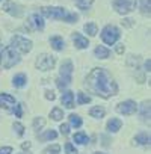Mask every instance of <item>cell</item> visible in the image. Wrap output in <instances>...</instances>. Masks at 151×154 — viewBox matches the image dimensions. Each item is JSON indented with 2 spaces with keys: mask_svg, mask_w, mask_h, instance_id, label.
<instances>
[{
  "mask_svg": "<svg viewBox=\"0 0 151 154\" xmlns=\"http://www.w3.org/2000/svg\"><path fill=\"white\" fill-rule=\"evenodd\" d=\"M21 148H23V149H29V148H30V142H24V143L21 145Z\"/></svg>",
  "mask_w": 151,
  "mask_h": 154,
  "instance_id": "obj_40",
  "label": "cell"
},
{
  "mask_svg": "<svg viewBox=\"0 0 151 154\" xmlns=\"http://www.w3.org/2000/svg\"><path fill=\"white\" fill-rule=\"evenodd\" d=\"M44 124H45V119L44 118H35L33 119V128L35 130H41L44 127Z\"/></svg>",
  "mask_w": 151,
  "mask_h": 154,
  "instance_id": "obj_30",
  "label": "cell"
},
{
  "mask_svg": "<svg viewBox=\"0 0 151 154\" xmlns=\"http://www.w3.org/2000/svg\"><path fill=\"white\" fill-rule=\"evenodd\" d=\"M112 3L116 12L121 15H127L136 8V0H112Z\"/></svg>",
  "mask_w": 151,
  "mask_h": 154,
  "instance_id": "obj_6",
  "label": "cell"
},
{
  "mask_svg": "<svg viewBox=\"0 0 151 154\" xmlns=\"http://www.w3.org/2000/svg\"><path fill=\"white\" fill-rule=\"evenodd\" d=\"M89 115H91L92 118H103V116L106 115V110H104L103 107H100V106H95V107H92V109L89 110Z\"/></svg>",
  "mask_w": 151,
  "mask_h": 154,
  "instance_id": "obj_19",
  "label": "cell"
},
{
  "mask_svg": "<svg viewBox=\"0 0 151 154\" xmlns=\"http://www.w3.org/2000/svg\"><path fill=\"white\" fill-rule=\"evenodd\" d=\"M56 136H57V133L54 130H48V131L39 134V139L41 140H51V139H56Z\"/></svg>",
  "mask_w": 151,
  "mask_h": 154,
  "instance_id": "obj_23",
  "label": "cell"
},
{
  "mask_svg": "<svg viewBox=\"0 0 151 154\" xmlns=\"http://www.w3.org/2000/svg\"><path fill=\"white\" fill-rule=\"evenodd\" d=\"M45 98L53 101V100L56 98V95H54V92H53V91H45Z\"/></svg>",
  "mask_w": 151,
  "mask_h": 154,
  "instance_id": "obj_36",
  "label": "cell"
},
{
  "mask_svg": "<svg viewBox=\"0 0 151 154\" xmlns=\"http://www.w3.org/2000/svg\"><path fill=\"white\" fill-rule=\"evenodd\" d=\"M12 106H15V98L9 94H0V107L5 109H11Z\"/></svg>",
  "mask_w": 151,
  "mask_h": 154,
  "instance_id": "obj_12",
  "label": "cell"
},
{
  "mask_svg": "<svg viewBox=\"0 0 151 154\" xmlns=\"http://www.w3.org/2000/svg\"><path fill=\"white\" fill-rule=\"evenodd\" d=\"M94 53H95V56H97V57H100V59H106V57H109V54H110L109 48L101 47V45H98V47L94 50Z\"/></svg>",
  "mask_w": 151,
  "mask_h": 154,
  "instance_id": "obj_18",
  "label": "cell"
},
{
  "mask_svg": "<svg viewBox=\"0 0 151 154\" xmlns=\"http://www.w3.org/2000/svg\"><path fill=\"white\" fill-rule=\"evenodd\" d=\"M65 151H66V154H77V149H76L72 146V143H69V142L65 143Z\"/></svg>",
  "mask_w": 151,
  "mask_h": 154,
  "instance_id": "obj_33",
  "label": "cell"
},
{
  "mask_svg": "<svg viewBox=\"0 0 151 154\" xmlns=\"http://www.w3.org/2000/svg\"><path fill=\"white\" fill-rule=\"evenodd\" d=\"M121 127H122V122H121V119H118V118H112V119L107 122V130H109L110 133H116Z\"/></svg>",
  "mask_w": 151,
  "mask_h": 154,
  "instance_id": "obj_15",
  "label": "cell"
},
{
  "mask_svg": "<svg viewBox=\"0 0 151 154\" xmlns=\"http://www.w3.org/2000/svg\"><path fill=\"white\" fill-rule=\"evenodd\" d=\"M94 154H104V152H94Z\"/></svg>",
  "mask_w": 151,
  "mask_h": 154,
  "instance_id": "obj_42",
  "label": "cell"
},
{
  "mask_svg": "<svg viewBox=\"0 0 151 154\" xmlns=\"http://www.w3.org/2000/svg\"><path fill=\"white\" fill-rule=\"evenodd\" d=\"M121 36V32L116 26L113 24H107L103 30H101V39L107 44V45H113Z\"/></svg>",
  "mask_w": 151,
  "mask_h": 154,
  "instance_id": "obj_5",
  "label": "cell"
},
{
  "mask_svg": "<svg viewBox=\"0 0 151 154\" xmlns=\"http://www.w3.org/2000/svg\"><path fill=\"white\" fill-rule=\"evenodd\" d=\"M12 152V148L11 146H3L0 148V154H11Z\"/></svg>",
  "mask_w": 151,
  "mask_h": 154,
  "instance_id": "obj_37",
  "label": "cell"
},
{
  "mask_svg": "<svg viewBox=\"0 0 151 154\" xmlns=\"http://www.w3.org/2000/svg\"><path fill=\"white\" fill-rule=\"evenodd\" d=\"M62 104L68 109H72L74 107V94L71 91H65L62 94Z\"/></svg>",
  "mask_w": 151,
  "mask_h": 154,
  "instance_id": "obj_14",
  "label": "cell"
},
{
  "mask_svg": "<svg viewBox=\"0 0 151 154\" xmlns=\"http://www.w3.org/2000/svg\"><path fill=\"white\" fill-rule=\"evenodd\" d=\"M74 2H76V5H77V8H80V9H88V8L92 5L94 0H74Z\"/></svg>",
  "mask_w": 151,
  "mask_h": 154,
  "instance_id": "obj_24",
  "label": "cell"
},
{
  "mask_svg": "<svg viewBox=\"0 0 151 154\" xmlns=\"http://www.w3.org/2000/svg\"><path fill=\"white\" fill-rule=\"evenodd\" d=\"M85 32L91 36H95L97 32H98V27H97L95 23H88V24H85Z\"/></svg>",
  "mask_w": 151,
  "mask_h": 154,
  "instance_id": "obj_21",
  "label": "cell"
},
{
  "mask_svg": "<svg viewBox=\"0 0 151 154\" xmlns=\"http://www.w3.org/2000/svg\"><path fill=\"white\" fill-rule=\"evenodd\" d=\"M69 122H71V125H74V127H80V125H82V118H80L79 115L71 113V115H69Z\"/></svg>",
  "mask_w": 151,
  "mask_h": 154,
  "instance_id": "obj_27",
  "label": "cell"
},
{
  "mask_svg": "<svg viewBox=\"0 0 151 154\" xmlns=\"http://www.w3.org/2000/svg\"><path fill=\"white\" fill-rule=\"evenodd\" d=\"M122 26H125V27H131V26H133V23H131V20L124 18V20H122Z\"/></svg>",
  "mask_w": 151,
  "mask_h": 154,
  "instance_id": "obj_38",
  "label": "cell"
},
{
  "mask_svg": "<svg viewBox=\"0 0 151 154\" xmlns=\"http://www.w3.org/2000/svg\"><path fill=\"white\" fill-rule=\"evenodd\" d=\"M116 53H118V54L124 53V44H118V45H116Z\"/></svg>",
  "mask_w": 151,
  "mask_h": 154,
  "instance_id": "obj_39",
  "label": "cell"
},
{
  "mask_svg": "<svg viewBox=\"0 0 151 154\" xmlns=\"http://www.w3.org/2000/svg\"><path fill=\"white\" fill-rule=\"evenodd\" d=\"M140 11L142 14H149V0H140Z\"/></svg>",
  "mask_w": 151,
  "mask_h": 154,
  "instance_id": "obj_29",
  "label": "cell"
},
{
  "mask_svg": "<svg viewBox=\"0 0 151 154\" xmlns=\"http://www.w3.org/2000/svg\"><path fill=\"white\" fill-rule=\"evenodd\" d=\"M27 24H29V27L33 29V30H42V29H44V18H42V15H39V14H32V15L29 17Z\"/></svg>",
  "mask_w": 151,
  "mask_h": 154,
  "instance_id": "obj_10",
  "label": "cell"
},
{
  "mask_svg": "<svg viewBox=\"0 0 151 154\" xmlns=\"http://www.w3.org/2000/svg\"><path fill=\"white\" fill-rule=\"evenodd\" d=\"M54 63H56V59H54L53 56L44 53V54H39V56L36 57L35 66H36L39 71H48V69H51V68L54 66Z\"/></svg>",
  "mask_w": 151,
  "mask_h": 154,
  "instance_id": "obj_8",
  "label": "cell"
},
{
  "mask_svg": "<svg viewBox=\"0 0 151 154\" xmlns=\"http://www.w3.org/2000/svg\"><path fill=\"white\" fill-rule=\"evenodd\" d=\"M50 116H51L54 121H60V119L63 118V112H62L59 107H56V109H53V110L50 112Z\"/></svg>",
  "mask_w": 151,
  "mask_h": 154,
  "instance_id": "obj_26",
  "label": "cell"
},
{
  "mask_svg": "<svg viewBox=\"0 0 151 154\" xmlns=\"http://www.w3.org/2000/svg\"><path fill=\"white\" fill-rule=\"evenodd\" d=\"M134 142H137L140 145H146V143H149V134L148 133H139L134 137Z\"/></svg>",
  "mask_w": 151,
  "mask_h": 154,
  "instance_id": "obj_20",
  "label": "cell"
},
{
  "mask_svg": "<svg viewBox=\"0 0 151 154\" xmlns=\"http://www.w3.org/2000/svg\"><path fill=\"white\" fill-rule=\"evenodd\" d=\"M91 101V97L89 95H86V94H83V92H79L77 94V103L79 104H88Z\"/></svg>",
  "mask_w": 151,
  "mask_h": 154,
  "instance_id": "obj_28",
  "label": "cell"
},
{
  "mask_svg": "<svg viewBox=\"0 0 151 154\" xmlns=\"http://www.w3.org/2000/svg\"><path fill=\"white\" fill-rule=\"evenodd\" d=\"M149 65H151V62H149V59L145 62V71H149Z\"/></svg>",
  "mask_w": 151,
  "mask_h": 154,
  "instance_id": "obj_41",
  "label": "cell"
},
{
  "mask_svg": "<svg viewBox=\"0 0 151 154\" xmlns=\"http://www.w3.org/2000/svg\"><path fill=\"white\" fill-rule=\"evenodd\" d=\"M142 119L146 121V118L149 119V101H143L142 103Z\"/></svg>",
  "mask_w": 151,
  "mask_h": 154,
  "instance_id": "obj_25",
  "label": "cell"
},
{
  "mask_svg": "<svg viewBox=\"0 0 151 154\" xmlns=\"http://www.w3.org/2000/svg\"><path fill=\"white\" fill-rule=\"evenodd\" d=\"M85 86L101 98H110L118 92L116 83L113 82L110 72L104 68H94L86 77Z\"/></svg>",
  "mask_w": 151,
  "mask_h": 154,
  "instance_id": "obj_1",
  "label": "cell"
},
{
  "mask_svg": "<svg viewBox=\"0 0 151 154\" xmlns=\"http://www.w3.org/2000/svg\"><path fill=\"white\" fill-rule=\"evenodd\" d=\"M60 151V146L59 145H51V146H47L44 149V154H57Z\"/></svg>",
  "mask_w": 151,
  "mask_h": 154,
  "instance_id": "obj_31",
  "label": "cell"
},
{
  "mask_svg": "<svg viewBox=\"0 0 151 154\" xmlns=\"http://www.w3.org/2000/svg\"><path fill=\"white\" fill-rule=\"evenodd\" d=\"M116 110L119 113H122V115H133L137 110V106H136V103L133 100H127V101L119 103L118 107H116Z\"/></svg>",
  "mask_w": 151,
  "mask_h": 154,
  "instance_id": "obj_9",
  "label": "cell"
},
{
  "mask_svg": "<svg viewBox=\"0 0 151 154\" xmlns=\"http://www.w3.org/2000/svg\"><path fill=\"white\" fill-rule=\"evenodd\" d=\"M72 41H74V44H76V47H77V48H86L89 45L88 39L85 36H82L80 33H77V32L72 33Z\"/></svg>",
  "mask_w": 151,
  "mask_h": 154,
  "instance_id": "obj_13",
  "label": "cell"
},
{
  "mask_svg": "<svg viewBox=\"0 0 151 154\" xmlns=\"http://www.w3.org/2000/svg\"><path fill=\"white\" fill-rule=\"evenodd\" d=\"M72 69H74V66H72V62L71 60L62 62V65H60V75H59V79H57L59 89H65L71 83V80H72Z\"/></svg>",
  "mask_w": 151,
  "mask_h": 154,
  "instance_id": "obj_3",
  "label": "cell"
},
{
  "mask_svg": "<svg viewBox=\"0 0 151 154\" xmlns=\"http://www.w3.org/2000/svg\"><path fill=\"white\" fill-rule=\"evenodd\" d=\"M50 45H51V48H54V50H62L63 48V45H65V42H63V38H60V36H53V38H50Z\"/></svg>",
  "mask_w": 151,
  "mask_h": 154,
  "instance_id": "obj_16",
  "label": "cell"
},
{
  "mask_svg": "<svg viewBox=\"0 0 151 154\" xmlns=\"http://www.w3.org/2000/svg\"><path fill=\"white\" fill-rule=\"evenodd\" d=\"M0 2H2V0H0Z\"/></svg>",
  "mask_w": 151,
  "mask_h": 154,
  "instance_id": "obj_43",
  "label": "cell"
},
{
  "mask_svg": "<svg viewBox=\"0 0 151 154\" xmlns=\"http://www.w3.org/2000/svg\"><path fill=\"white\" fill-rule=\"evenodd\" d=\"M14 130L17 131L18 136H23V134H24V127H23L20 122H14Z\"/></svg>",
  "mask_w": 151,
  "mask_h": 154,
  "instance_id": "obj_32",
  "label": "cell"
},
{
  "mask_svg": "<svg viewBox=\"0 0 151 154\" xmlns=\"http://www.w3.org/2000/svg\"><path fill=\"white\" fill-rule=\"evenodd\" d=\"M3 11H5V12H8L9 15H12V17H20V15L23 14L21 6H20V5H15V3L12 2V0H8V2L5 3Z\"/></svg>",
  "mask_w": 151,
  "mask_h": 154,
  "instance_id": "obj_11",
  "label": "cell"
},
{
  "mask_svg": "<svg viewBox=\"0 0 151 154\" xmlns=\"http://www.w3.org/2000/svg\"><path fill=\"white\" fill-rule=\"evenodd\" d=\"M18 62H20L18 51H15L12 47H5L2 50V53H0V65L3 68H12Z\"/></svg>",
  "mask_w": 151,
  "mask_h": 154,
  "instance_id": "obj_4",
  "label": "cell"
},
{
  "mask_svg": "<svg viewBox=\"0 0 151 154\" xmlns=\"http://www.w3.org/2000/svg\"><path fill=\"white\" fill-rule=\"evenodd\" d=\"M41 14L51 20H63L66 23H74L79 18L76 14L66 11L65 8H57V6H44L41 8Z\"/></svg>",
  "mask_w": 151,
  "mask_h": 154,
  "instance_id": "obj_2",
  "label": "cell"
},
{
  "mask_svg": "<svg viewBox=\"0 0 151 154\" xmlns=\"http://www.w3.org/2000/svg\"><path fill=\"white\" fill-rule=\"evenodd\" d=\"M12 48L15 50V51H20V53H29L30 50H32V41L30 39H27V38H23V36H20V35H15L14 38H12Z\"/></svg>",
  "mask_w": 151,
  "mask_h": 154,
  "instance_id": "obj_7",
  "label": "cell"
},
{
  "mask_svg": "<svg viewBox=\"0 0 151 154\" xmlns=\"http://www.w3.org/2000/svg\"><path fill=\"white\" fill-rule=\"evenodd\" d=\"M14 113H15L17 118H21V115H23V106L21 104H17L15 109H14Z\"/></svg>",
  "mask_w": 151,
  "mask_h": 154,
  "instance_id": "obj_34",
  "label": "cell"
},
{
  "mask_svg": "<svg viewBox=\"0 0 151 154\" xmlns=\"http://www.w3.org/2000/svg\"><path fill=\"white\" fill-rule=\"evenodd\" d=\"M26 82H27V79H26L24 74H17V75L14 77V80H12V85H14L15 88H23V86L26 85Z\"/></svg>",
  "mask_w": 151,
  "mask_h": 154,
  "instance_id": "obj_17",
  "label": "cell"
},
{
  "mask_svg": "<svg viewBox=\"0 0 151 154\" xmlns=\"http://www.w3.org/2000/svg\"><path fill=\"white\" fill-rule=\"evenodd\" d=\"M60 133L62 134H68L69 133V125L68 124H62L60 125Z\"/></svg>",
  "mask_w": 151,
  "mask_h": 154,
  "instance_id": "obj_35",
  "label": "cell"
},
{
  "mask_svg": "<svg viewBox=\"0 0 151 154\" xmlns=\"http://www.w3.org/2000/svg\"><path fill=\"white\" fill-rule=\"evenodd\" d=\"M74 140L77 142V143H80V145H85V143L88 142V136H86V133L79 131V133L74 134Z\"/></svg>",
  "mask_w": 151,
  "mask_h": 154,
  "instance_id": "obj_22",
  "label": "cell"
}]
</instances>
